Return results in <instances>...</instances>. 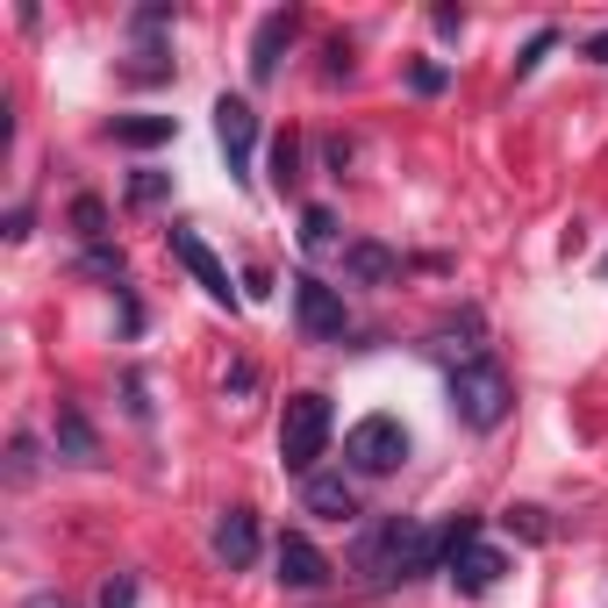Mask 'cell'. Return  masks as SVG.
Segmentation results:
<instances>
[{"instance_id": "cell-1", "label": "cell", "mask_w": 608, "mask_h": 608, "mask_svg": "<svg viewBox=\"0 0 608 608\" xmlns=\"http://www.w3.org/2000/svg\"><path fill=\"white\" fill-rule=\"evenodd\" d=\"M351 573L365 587H408L422 573H444V530H422L416 516H380L351 537Z\"/></svg>"}, {"instance_id": "cell-2", "label": "cell", "mask_w": 608, "mask_h": 608, "mask_svg": "<svg viewBox=\"0 0 608 608\" xmlns=\"http://www.w3.org/2000/svg\"><path fill=\"white\" fill-rule=\"evenodd\" d=\"M330 436H337L330 394H315V387L287 394V408H279V466L294 472V480H315L322 458H330Z\"/></svg>"}, {"instance_id": "cell-3", "label": "cell", "mask_w": 608, "mask_h": 608, "mask_svg": "<svg viewBox=\"0 0 608 608\" xmlns=\"http://www.w3.org/2000/svg\"><path fill=\"white\" fill-rule=\"evenodd\" d=\"M444 394H452V416L466 422V430H502L508 408H516V387H508V372L486 351H472V358L452 365V380H444Z\"/></svg>"}, {"instance_id": "cell-4", "label": "cell", "mask_w": 608, "mask_h": 608, "mask_svg": "<svg viewBox=\"0 0 608 608\" xmlns=\"http://www.w3.org/2000/svg\"><path fill=\"white\" fill-rule=\"evenodd\" d=\"M444 573H452V587L466 594V601H480V594H494V587H502L508 558L494 552V544H480V516L444 522Z\"/></svg>"}, {"instance_id": "cell-5", "label": "cell", "mask_w": 608, "mask_h": 608, "mask_svg": "<svg viewBox=\"0 0 608 608\" xmlns=\"http://www.w3.org/2000/svg\"><path fill=\"white\" fill-rule=\"evenodd\" d=\"M344 466L358 472V480H387V472L408 466V430H401L394 416H365L344 430Z\"/></svg>"}, {"instance_id": "cell-6", "label": "cell", "mask_w": 608, "mask_h": 608, "mask_svg": "<svg viewBox=\"0 0 608 608\" xmlns=\"http://www.w3.org/2000/svg\"><path fill=\"white\" fill-rule=\"evenodd\" d=\"M294 322H301V337H308V344H344L351 308H344V294H337L330 279L294 273Z\"/></svg>"}, {"instance_id": "cell-7", "label": "cell", "mask_w": 608, "mask_h": 608, "mask_svg": "<svg viewBox=\"0 0 608 608\" xmlns=\"http://www.w3.org/2000/svg\"><path fill=\"white\" fill-rule=\"evenodd\" d=\"M165 243H173V258H179V265H187V273H193V287H201V294H208L215 308H243V294H237V287H229V265H223V258H215V251H208V237H201V229L173 223V229H165Z\"/></svg>"}, {"instance_id": "cell-8", "label": "cell", "mask_w": 608, "mask_h": 608, "mask_svg": "<svg viewBox=\"0 0 608 608\" xmlns=\"http://www.w3.org/2000/svg\"><path fill=\"white\" fill-rule=\"evenodd\" d=\"M273 566H279V587H294V594H322L337 580L330 552H322L308 530H287V537L273 544Z\"/></svg>"}, {"instance_id": "cell-9", "label": "cell", "mask_w": 608, "mask_h": 608, "mask_svg": "<svg viewBox=\"0 0 608 608\" xmlns=\"http://www.w3.org/2000/svg\"><path fill=\"white\" fill-rule=\"evenodd\" d=\"M215 143L229 157V179H251V151H258V107L243 93H223L215 101Z\"/></svg>"}, {"instance_id": "cell-10", "label": "cell", "mask_w": 608, "mask_h": 608, "mask_svg": "<svg viewBox=\"0 0 608 608\" xmlns=\"http://www.w3.org/2000/svg\"><path fill=\"white\" fill-rule=\"evenodd\" d=\"M294 36H301V8H273V15L258 22V36H251V79H258V87L279 79V58L294 51Z\"/></svg>"}, {"instance_id": "cell-11", "label": "cell", "mask_w": 608, "mask_h": 608, "mask_svg": "<svg viewBox=\"0 0 608 608\" xmlns=\"http://www.w3.org/2000/svg\"><path fill=\"white\" fill-rule=\"evenodd\" d=\"M215 566H229V573H251L258 566V516L251 508H223V522H215Z\"/></svg>"}, {"instance_id": "cell-12", "label": "cell", "mask_w": 608, "mask_h": 608, "mask_svg": "<svg viewBox=\"0 0 608 608\" xmlns=\"http://www.w3.org/2000/svg\"><path fill=\"white\" fill-rule=\"evenodd\" d=\"M51 444L65 466H101V430L87 422L79 401H58V422H51Z\"/></svg>"}, {"instance_id": "cell-13", "label": "cell", "mask_w": 608, "mask_h": 608, "mask_svg": "<svg viewBox=\"0 0 608 608\" xmlns=\"http://www.w3.org/2000/svg\"><path fill=\"white\" fill-rule=\"evenodd\" d=\"M344 279H351V287H394L401 258L387 251L380 237H358V243H344Z\"/></svg>"}, {"instance_id": "cell-14", "label": "cell", "mask_w": 608, "mask_h": 608, "mask_svg": "<svg viewBox=\"0 0 608 608\" xmlns=\"http://www.w3.org/2000/svg\"><path fill=\"white\" fill-rule=\"evenodd\" d=\"M301 502H308V516H322V522H351L358 516V486H351L344 472H315V480H301Z\"/></svg>"}, {"instance_id": "cell-15", "label": "cell", "mask_w": 608, "mask_h": 608, "mask_svg": "<svg viewBox=\"0 0 608 608\" xmlns=\"http://www.w3.org/2000/svg\"><path fill=\"white\" fill-rule=\"evenodd\" d=\"M179 137V115H115L107 122V143L115 151H157V143Z\"/></svg>"}, {"instance_id": "cell-16", "label": "cell", "mask_w": 608, "mask_h": 608, "mask_svg": "<svg viewBox=\"0 0 608 608\" xmlns=\"http://www.w3.org/2000/svg\"><path fill=\"white\" fill-rule=\"evenodd\" d=\"M122 201H129V208H165V201H173V173H157V165H137V173H129V193H122Z\"/></svg>"}, {"instance_id": "cell-17", "label": "cell", "mask_w": 608, "mask_h": 608, "mask_svg": "<svg viewBox=\"0 0 608 608\" xmlns=\"http://www.w3.org/2000/svg\"><path fill=\"white\" fill-rule=\"evenodd\" d=\"M273 187L279 193L301 187V137H294V129H279V137H273Z\"/></svg>"}, {"instance_id": "cell-18", "label": "cell", "mask_w": 608, "mask_h": 608, "mask_svg": "<svg viewBox=\"0 0 608 608\" xmlns=\"http://www.w3.org/2000/svg\"><path fill=\"white\" fill-rule=\"evenodd\" d=\"M122 79H129V87H157V79H173V58L157 51V43H137V58L122 65Z\"/></svg>"}, {"instance_id": "cell-19", "label": "cell", "mask_w": 608, "mask_h": 608, "mask_svg": "<svg viewBox=\"0 0 608 608\" xmlns=\"http://www.w3.org/2000/svg\"><path fill=\"white\" fill-rule=\"evenodd\" d=\"M72 237L79 243H107V201L79 193V201H72Z\"/></svg>"}, {"instance_id": "cell-20", "label": "cell", "mask_w": 608, "mask_h": 608, "mask_svg": "<svg viewBox=\"0 0 608 608\" xmlns=\"http://www.w3.org/2000/svg\"><path fill=\"white\" fill-rule=\"evenodd\" d=\"M301 251H337V215L330 208H301Z\"/></svg>"}, {"instance_id": "cell-21", "label": "cell", "mask_w": 608, "mask_h": 608, "mask_svg": "<svg viewBox=\"0 0 608 608\" xmlns=\"http://www.w3.org/2000/svg\"><path fill=\"white\" fill-rule=\"evenodd\" d=\"M173 29V8H165V0H157V8H137V15H129V36H137V43H151V36H165Z\"/></svg>"}, {"instance_id": "cell-22", "label": "cell", "mask_w": 608, "mask_h": 608, "mask_svg": "<svg viewBox=\"0 0 608 608\" xmlns=\"http://www.w3.org/2000/svg\"><path fill=\"white\" fill-rule=\"evenodd\" d=\"M408 87H416V93H444V87H452V72L436 65V58H416V65H408Z\"/></svg>"}, {"instance_id": "cell-23", "label": "cell", "mask_w": 608, "mask_h": 608, "mask_svg": "<svg viewBox=\"0 0 608 608\" xmlns=\"http://www.w3.org/2000/svg\"><path fill=\"white\" fill-rule=\"evenodd\" d=\"M101 608H137V573H107L101 580Z\"/></svg>"}, {"instance_id": "cell-24", "label": "cell", "mask_w": 608, "mask_h": 608, "mask_svg": "<svg viewBox=\"0 0 608 608\" xmlns=\"http://www.w3.org/2000/svg\"><path fill=\"white\" fill-rule=\"evenodd\" d=\"M552 43H558V29H537V36H530V43H522V58H516V79H530V72L544 65V51H552Z\"/></svg>"}, {"instance_id": "cell-25", "label": "cell", "mask_w": 608, "mask_h": 608, "mask_svg": "<svg viewBox=\"0 0 608 608\" xmlns=\"http://www.w3.org/2000/svg\"><path fill=\"white\" fill-rule=\"evenodd\" d=\"M87 273L122 279V273H129V258H122V251H107V243H87Z\"/></svg>"}, {"instance_id": "cell-26", "label": "cell", "mask_w": 608, "mask_h": 608, "mask_svg": "<svg viewBox=\"0 0 608 608\" xmlns=\"http://www.w3.org/2000/svg\"><path fill=\"white\" fill-rule=\"evenodd\" d=\"M8 472H15V480H29V472H36V436L29 430H15V444H8Z\"/></svg>"}, {"instance_id": "cell-27", "label": "cell", "mask_w": 608, "mask_h": 608, "mask_svg": "<svg viewBox=\"0 0 608 608\" xmlns=\"http://www.w3.org/2000/svg\"><path fill=\"white\" fill-rule=\"evenodd\" d=\"M508 530H522V537H530V544H544V537H552V530H544V508H508Z\"/></svg>"}, {"instance_id": "cell-28", "label": "cell", "mask_w": 608, "mask_h": 608, "mask_svg": "<svg viewBox=\"0 0 608 608\" xmlns=\"http://www.w3.org/2000/svg\"><path fill=\"white\" fill-rule=\"evenodd\" d=\"M322 72H330V79H351V43H330V51H322Z\"/></svg>"}, {"instance_id": "cell-29", "label": "cell", "mask_w": 608, "mask_h": 608, "mask_svg": "<svg viewBox=\"0 0 608 608\" xmlns=\"http://www.w3.org/2000/svg\"><path fill=\"white\" fill-rule=\"evenodd\" d=\"M436 36H466V8H436Z\"/></svg>"}, {"instance_id": "cell-30", "label": "cell", "mask_w": 608, "mask_h": 608, "mask_svg": "<svg viewBox=\"0 0 608 608\" xmlns=\"http://www.w3.org/2000/svg\"><path fill=\"white\" fill-rule=\"evenodd\" d=\"M322 157H330V173H337V179L351 173V143H344V137H330V143H322Z\"/></svg>"}, {"instance_id": "cell-31", "label": "cell", "mask_w": 608, "mask_h": 608, "mask_svg": "<svg viewBox=\"0 0 608 608\" xmlns=\"http://www.w3.org/2000/svg\"><path fill=\"white\" fill-rule=\"evenodd\" d=\"M580 58H587V65H608V29L587 36V43H580Z\"/></svg>"}, {"instance_id": "cell-32", "label": "cell", "mask_w": 608, "mask_h": 608, "mask_svg": "<svg viewBox=\"0 0 608 608\" xmlns=\"http://www.w3.org/2000/svg\"><path fill=\"white\" fill-rule=\"evenodd\" d=\"M22 608H72V601H65V594H29Z\"/></svg>"}, {"instance_id": "cell-33", "label": "cell", "mask_w": 608, "mask_h": 608, "mask_svg": "<svg viewBox=\"0 0 608 608\" xmlns=\"http://www.w3.org/2000/svg\"><path fill=\"white\" fill-rule=\"evenodd\" d=\"M601 279H608V258H601Z\"/></svg>"}]
</instances>
